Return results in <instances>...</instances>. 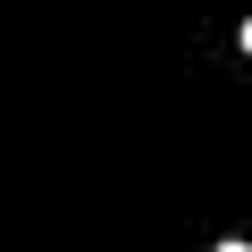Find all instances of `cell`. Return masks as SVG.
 <instances>
[{
  "instance_id": "obj_1",
  "label": "cell",
  "mask_w": 252,
  "mask_h": 252,
  "mask_svg": "<svg viewBox=\"0 0 252 252\" xmlns=\"http://www.w3.org/2000/svg\"><path fill=\"white\" fill-rule=\"evenodd\" d=\"M235 51H244V59H252V17H244V26H235Z\"/></svg>"
}]
</instances>
